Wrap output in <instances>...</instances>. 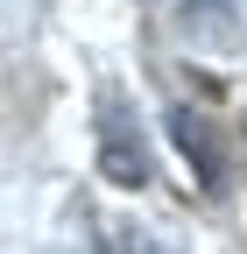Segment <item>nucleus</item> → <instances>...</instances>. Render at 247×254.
<instances>
[{
  "label": "nucleus",
  "instance_id": "f257e3e1",
  "mask_svg": "<svg viewBox=\"0 0 247 254\" xmlns=\"http://www.w3.org/2000/svg\"><path fill=\"white\" fill-rule=\"evenodd\" d=\"M170 134H177V148H184V163L198 170V190H205V198H219V190H226V155H219L212 120L191 113V106H177V113H170Z\"/></svg>",
  "mask_w": 247,
  "mask_h": 254
},
{
  "label": "nucleus",
  "instance_id": "f03ea898",
  "mask_svg": "<svg viewBox=\"0 0 247 254\" xmlns=\"http://www.w3.org/2000/svg\"><path fill=\"white\" fill-rule=\"evenodd\" d=\"M106 177H113V184H148V155H141V134L127 141L113 113H106Z\"/></svg>",
  "mask_w": 247,
  "mask_h": 254
}]
</instances>
